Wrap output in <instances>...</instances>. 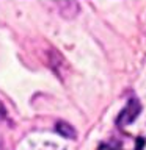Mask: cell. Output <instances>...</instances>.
I'll use <instances>...</instances> for the list:
<instances>
[{"label": "cell", "mask_w": 146, "mask_h": 150, "mask_svg": "<svg viewBox=\"0 0 146 150\" xmlns=\"http://www.w3.org/2000/svg\"><path fill=\"white\" fill-rule=\"evenodd\" d=\"M0 116H5V108H3L2 103H0Z\"/></svg>", "instance_id": "2"}, {"label": "cell", "mask_w": 146, "mask_h": 150, "mask_svg": "<svg viewBox=\"0 0 146 150\" xmlns=\"http://www.w3.org/2000/svg\"><path fill=\"white\" fill-rule=\"evenodd\" d=\"M58 131L61 134H64V136H68V138H75V131H74V128L71 125H68V124H58Z\"/></svg>", "instance_id": "1"}]
</instances>
